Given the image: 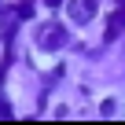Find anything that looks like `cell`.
<instances>
[{"mask_svg": "<svg viewBox=\"0 0 125 125\" xmlns=\"http://www.w3.org/2000/svg\"><path fill=\"white\" fill-rule=\"evenodd\" d=\"M99 11V0H70V19L77 22V26H85V22H92V15Z\"/></svg>", "mask_w": 125, "mask_h": 125, "instance_id": "obj_1", "label": "cell"}, {"mask_svg": "<svg viewBox=\"0 0 125 125\" xmlns=\"http://www.w3.org/2000/svg\"><path fill=\"white\" fill-rule=\"evenodd\" d=\"M62 41H66V33H62L59 26H44V30L37 33V44H41L44 52H55V48H62Z\"/></svg>", "mask_w": 125, "mask_h": 125, "instance_id": "obj_2", "label": "cell"}, {"mask_svg": "<svg viewBox=\"0 0 125 125\" xmlns=\"http://www.w3.org/2000/svg\"><path fill=\"white\" fill-rule=\"evenodd\" d=\"M121 26H125V8H121V11L110 19V30H107V37H118V33H121Z\"/></svg>", "mask_w": 125, "mask_h": 125, "instance_id": "obj_3", "label": "cell"}, {"mask_svg": "<svg viewBox=\"0 0 125 125\" xmlns=\"http://www.w3.org/2000/svg\"><path fill=\"white\" fill-rule=\"evenodd\" d=\"M19 15H22V19H30V15H33V4H30V0H26V4H19Z\"/></svg>", "mask_w": 125, "mask_h": 125, "instance_id": "obj_4", "label": "cell"}, {"mask_svg": "<svg viewBox=\"0 0 125 125\" xmlns=\"http://www.w3.org/2000/svg\"><path fill=\"white\" fill-rule=\"evenodd\" d=\"M55 4H59V0H48V8H55Z\"/></svg>", "mask_w": 125, "mask_h": 125, "instance_id": "obj_5", "label": "cell"}]
</instances>
